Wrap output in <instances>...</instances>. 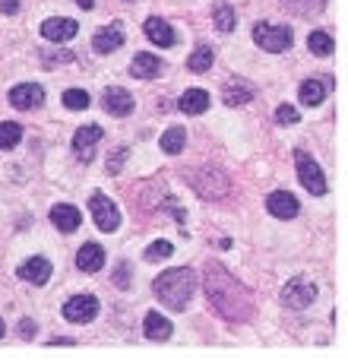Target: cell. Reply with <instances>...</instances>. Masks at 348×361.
Returning <instances> with one entry per match:
<instances>
[{"label":"cell","instance_id":"8992f818","mask_svg":"<svg viewBox=\"0 0 348 361\" xmlns=\"http://www.w3.org/2000/svg\"><path fill=\"white\" fill-rule=\"evenodd\" d=\"M89 209H92V219H96V225H98V232L111 235V232L121 228V209H117V206L111 203L105 193H92Z\"/></svg>","mask_w":348,"mask_h":361},{"label":"cell","instance_id":"5bb4252c","mask_svg":"<svg viewBox=\"0 0 348 361\" xmlns=\"http://www.w3.org/2000/svg\"><path fill=\"white\" fill-rule=\"evenodd\" d=\"M123 45V29L121 22H111V26H105L102 32L92 38V48L98 51V54H111V51H117Z\"/></svg>","mask_w":348,"mask_h":361},{"label":"cell","instance_id":"3957f363","mask_svg":"<svg viewBox=\"0 0 348 361\" xmlns=\"http://www.w3.org/2000/svg\"><path fill=\"white\" fill-rule=\"evenodd\" d=\"M253 41H257L263 51H273V54H279V51L292 48L294 41V32L288 26H273V22H259V26H253Z\"/></svg>","mask_w":348,"mask_h":361},{"label":"cell","instance_id":"ba28073f","mask_svg":"<svg viewBox=\"0 0 348 361\" xmlns=\"http://www.w3.org/2000/svg\"><path fill=\"white\" fill-rule=\"evenodd\" d=\"M96 314H98L96 295H76V298H70L67 304H63V317H67L70 323H86V321H92Z\"/></svg>","mask_w":348,"mask_h":361},{"label":"cell","instance_id":"74e56055","mask_svg":"<svg viewBox=\"0 0 348 361\" xmlns=\"http://www.w3.org/2000/svg\"><path fill=\"white\" fill-rule=\"evenodd\" d=\"M3 330H7V327H3V321H0V339H3Z\"/></svg>","mask_w":348,"mask_h":361},{"label":"cell","instance_id":"8d00e7d4","mask_svg":"<svg viewBox=\"0 0 348 361\" xmlns=\"http://www.w3.org/2000/svg\"><path fill=\"white\" fill-rule=\"evenodd\" d=\"M76 3H80L82 10H92V3H96V0H76Z\"/></svg>","mask_w":348,"mask_h":361},{"label":"cell","instance_id":"ac0fdd59","mask_svg":"<svg viewBox=\"0 0 348 361\" xmlns=\"http://www.w3.org/2000/svg\"><path fill=\"white\" fill-rule=\"evenodd\" d=\"M76 266L82 273H98L105 266V251L98 244H82L80 253H76Z\"/></svg>","mask_w":348,"mask_h":361},{"label":"cell","instance_id":"30bf717a","mask_svg":"<svg viewBox=\"0 0 348 361\" xmlns=\"http://www.w3.org/2000/svg\"><path fill=\"white\" fill-rule=\"evenodd\" d=\"M16 276H20L22 282H32V286H45V282L51 279V263L45 257H29L26 263L16 270Z\"/></svg>","mask_w":348,"mask_h":361},{"label":"cell","instance_id":"277c9868","mask_svg":"<svg viewBox=\"0 0 348 361\" xmlns=\"http://www.w3.org/2000/svg\"><path fill=\"white\" fill-rule=\"evenodd\" d=\"M190 184L203 200H222L232 191V181H228L222 171H212V168H203V171H197V175H190Z\"/></svg>","mask_w":348,"mask_h":361},{"label":"cell","instance_id":"f1b7e54d","mask_svg":"<svg viewBox=\"0 0 348 361\" xmlns=\"http://www.w3.org/2000/svg\"><path fill=\"white\" fill-rule=\"evenodd\" d=\"M63 105H67L70 111H82L92 105V98H89V92H82V89H67V92H63Z\"/></svg>","mask_w":348,"mask_h":361},{"label":"cell","instance_id":"484cf974","mask_svg":"<svg viewBox=\"0 0 348 361\" xmlns=\"http://www.w3.org/2000/svg\"><path fill=\"white\" fill-rule=\"evenodd\" d=\"M285 7L292 10L294 16H314L326 7V0H285Z\"/></svg>","mask_w":348,"mask_h":361},{"label":"cell","instance_id":"d6986e66","mask_svg":"<svg viewBox=\"0 0 348 361\" xmlns=\"http://www.w3.org/2000/svg\"><path fill=\"white\" fill-rule=\"evenodd\" d=\"M178 108L184 111V115H203V111L209 108V92H206V89H187L184 96H181Z\"/></svg>","mask_w":348,"mask_h":361},{"label":"cell","instance_id":"4316f807","mask_svg":"<svg viewBox=\"0 0 348 361\" xmlns=\"http://www.w3.org/2000/svg\"><path fill=\"white\" fill-rule=\"evenodd\" d=\"M20 140H22V127H20V124H13V121L0 124V149H13Z\"/></svg>","mask_w":348,"mask_h":361},{"label":"cell","instance_id":"7c38bea8","mask_svg":"<svg viewBox=\"0 0 348 361\" xmlns=\"http://www.w3.org/2000/svg\"><path fill=\"white\" fill-rule=\"evenodd\" d=\"M266 209L273 212L275 219H294L301 206H298V197H294V193L275 191V193H269V197H266Z\"/></svg>","mask_w":348,"mask_h":361},{"label":"cell","instance_id":"e0dca14e","mask_svg":"<svg viewBox=\"0 0 348 361\" xmlns=\"http://www.w3.org/2000/svg\"><path fill=\"white\" fill-rule=\"evenodd\" d=\"M80 209H76V206H70V203H57L54 209H51V222L57 225V228H61V232H76V228H80Z\"/></svg>","mask_w":348,"mask_h":361},{"label":"cell","instance_id":"f546056e","mask_svg":"<svg viewBox=\"0 0 348 361\" xmlns=\"http://www.w3.org/2000/svg\"><path fill=\"white\" fill-rule=\"evenodd\" d=\"M212 16H215V29H219V32H232L234 29V10L228 7V3H219Z\"/></svg>","mask_w":348,"mask_h":361},{"label":"cell","instance_id":"6da1fadb","mask_svg":"<svg viewBox=\"0 0 348 361\" xmlns=\"http://www.w3.org/2000/svg\"><path fill=\"white\" fill-rule=\"evenodd\" d=\"M206 298L215 311L232 323H244L253 317V295L247 292V286H241L222 263H206Z\"/></svg>","mask_w":348,"mask_h":361},{"label":"cell","instance_id":"836d02e7","mask_svg":"<svg viewBox=\"0 0 348 361\" xmlns=\"http://www.w3.org/2000/svg\"><path fill=\"white\" fill-rule=\"evenodd\" d=\"M20 10V0H0V13L3 16H13Z\"/></svg>","mask_w":348,"mask_h":361},{"label":"cell","instance_id":"9a60e30c","mask_svg":"<svg viewBox=\"0 0 348 361\" xmlns=\"http://www.w3.org/2000/svg\"><path fill=\"white\" fill-rule=\"evenodd\" d=\"M146 35H149V41L152 45H158V48H171V45H174V29L168 26V22L165 20H158V16H149V20H146Z\"/></svg>","mask_w":348,"mask_h":361},{"label":"cell","instance_id":"603a6c76","mask_svg":"<svg viewBox=\"0 0 348 361\" xmlns=\"http://www.w3.org/2000/svg\"><path fill=\"white\" fill-rule=\"evenodd\" d=\"M184 143H187L184 127H168L162 133V152H168V156H178V152L184 149Z\"/></svg>","mask_w":348,"mask_h":361},{"label":"cell","instance_id":"4fadbf2b","mask_svg":"<svg viewBox=\"0 0 348 361\" xmlns=\"http://www.w3.org/2000/svg\"><path fill=\"white\" fill-rule=\"evenodd\" d=\"M105 111L114 115V117H127L130 111H133V96H130L127 89H121V86L105 89Z\"/></svg>","mask_w":348,"mask_h":361},{"label":"cell","instance_id":"7402d4cb","mask_svg":"<svg viewBox=\"0 0 348 361\" xmlns=\"http://www.w3.org/2000/svg\"><path fill=\"white\" fill-rule=\"evenodd\" d=\"M326 89H329V82H323V80H304L301 82V102L308 105V108H317V105L326 98Z\"/></svg>","mask_w":348,"mask_h":361},{"label":"cell","instance_id":"83f0119b","mask_svg":"<svg viewBox=\"0 0 348 361\" xmlns=\"http://www.w3.org/2000/svg\"><path fill=\"white\" fill-rule=\"evenodd\" d=\"M308 48L314 51L317 57H329V54H333V38H329L326 32H310Z\"/></svg>","mask_w":348,"mask_h":361},{"label":"cell","instance_id":"52a82bcc","mask_svg":"<svg viewBox=\"0 0 348 361\" xmlns=\"http://www.w3.org/2000/svg\"><path fill=\"white\" fill-rule=\"evenodd\" d=\"M314 298H317V286L310 279H304V276L288 279L285 288H282V301H285L292 311H304L308 304H314Z\"/></svg>","mask_w":348,"mask_h":361},{"label":"cell","instance_id":"1f68e13d","mask_svg":"<svg viewBox=\"0 0 348 361\" xmlns=\"http://www.w3.org/2000/svg\"><path fill=\"white\" fill-rule=\"evenodd\" d=\"M298 108H292V105H279V111H275V121L282 124V127H288V124H298Z\"/></svg>","mask_w":348,"mask_h":361},{"label":"cell","instance_id":"8fae6325","mask_svg":"<svg viewBox=\"0 0 348 361\" xmlns=\"http://www.w3.org/2000/svg\"><path fill=\"white\" fill-rule=\"evenodd\" d=\"M41 102H45V89L35 86V82H22V86L10 89V105L20 111L32 108V105H41Z\"/></svg>","mask_w":348,"mask_h":361},{"label":"cell","instance_id":"9c48e42d","mask_svg":"<svg viewBox=\"0 0 348 361\" xmlns=\"http://www.w3.org/2000/svg\"><path fill=\"white\" fill-rule=\"evenodd\" d=\"M98 140H102V127H98V124H86V127H80V130H76V137H73L76 156H80L82 162H92Z\"/></svg>","mask_w":348,"mask_h":361},{"label":"cell","instance_id":"5b68a950","mask_svg":"<svg viewBox=\"0 0 348 361\" xmlns=\"http://www.w3.org/2000/svg\"><path fill=\"white\" fill-rule=\"evenodd\" d=\"M294 165H298L301 184L308 187L314 197H323V193H326V177H323V168H320V165H317L304 149L294 152Z\"/></svg>","mask_w":348,"mask_h":361},{"label":"cell","instance_id":"d4e9b609","mask_svg":"<svg viewBox=\"0 0 348 361\" xmlns=\"http://www.w3.org/2000/svg\"><path fill=\"white\" fill-rule=\"evenodd\" d=\"M212 61H215V54H212V48H206V45H199V48L193 51L190 57H187V70H193V73H206V70L212 67Z\"/></svg>","mask_w":348,"mask_h":361},{"label":"cell","instance_id":"4dcf8cb0","mask_svg":"<svg viewBox=\"0 0 348 361\" xmlns=\"http://www.w3.org/2000/svg\"><path fill=\"white\" fill-rule=\"evenodd\" d=\"M171 253H174V244H171V241H156V244L146 247V260H149V263H158V260H168Z\"/></svg>","mask_w":348,"mask_h":361},{"label":"cell","instance_id":"cb8c5ba5","mask_svg":"<svg viewBox=\"0 0 348 361\" xmlns=\"http://www.w3.org/2000/svg\"><path fill=\"white\" fill-rule=\"evenodd\" d=\"M253 98V89L244 86V82H228L225 86V105L238 108V105H247Z\"/></svg>","mask_w":348,"mask_h":361},{"label":"cell","instance_id":"ffe728a7","mask_svg":"<svg viewBox=\"0 0 348 361\" xmlns=\"http://www.w3.org/2000/svg\"><path fill=\"white\" fill-rule=\"evenodd\" d=\"M130 70H133V76H139V80H152V76L162 73V61H158L156 54H149V51H143V54L133 57Z\"/></svg>","mask_w":348,"mask_h":361},{"label":"cell","instance_id":"44dd1931","mask_svg":"<svg viewBox=\"0 0 348 361\" xmlns=\"http://www.w3.org/2000/svg\"><path fill=\"white\" fill-rule=\"evenodd\" d=\"M143 330H146V336H149V339H156V342H165V339L171 336V323L165 321L158 311H149V314H146Z\"/></svg>","mask_w":348,"mask_h":361},{"label":"cell","instance_id":"2e32d148","mask_svg":"<svg viewBox=\"0 0 348 361\" xmlns=\"http://www.w3.org/2000/svg\"><path fill=\"white\" fill-rule=\"evenodd\" d=\"M76 32H80V26H76L73 20H45L41 22V35L48 41H70Z\"/></svg>","mask_w":348,"mask_h":361},{"label":"cell","instance_id":"7a4b0ae2","mask_svg":"<svg viewBox=\"0 0 348 361\" xmlns=\"http://www.w3.org/2000/svg\"><path fill=\"white\" fill-rule=\"evenodd\" d=\"M156 295L162 298L165 307H171V311H184L187 301L193 298V292H197V276L187 270V266H178V270H168V273H162L156 279Z\"/></svg>","mask_w":348,"mask_h":361},{"label":"cell","instance_id":"e575fe53","mask_svg":"<svg viewBox=\"0 0 348 361\" xmlns=\"http://www.w3.org/2000/svg\"><path fill=\"white\" fill-rule=\"evenodd\" d=\"M114 286H117V288H127V286H130V279H127V266H117Z\"/></svg>","mask_w":348,"mask_h":361},{"label":"cell","instance_id":"d6a6232c","mask_svg":"<svg viewBox=\"0 0 348 361\" xmlns=\"http://www.w3.org/2000/svg\"><path fill=\"white\" fill-rule=\"evenodd\" d=\"M123 159H127V149H123V146H121V149H114V156L108 159V171H111V175H117V171H121Z\"/></svg>","mask_w":348,"mask_h":361},{"label":"cell","instance_id":"d590c367","mask_svg":"<svg viewBox=\"0 0 348 361\" xmlns=\"http://www.w3.org/2000/svg\"><path fill=\"white\" fill-rule=\"evenodd\" d=\"M20 336H22V339H32V336H35V323L32 321H22L20 323Z\"/></svg>","mask_w":348,"mask_h":361}]
</instances>
